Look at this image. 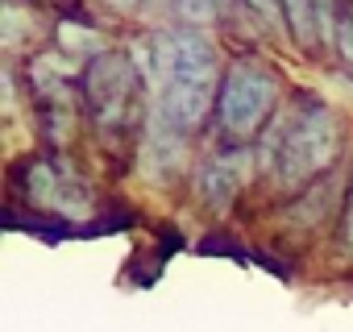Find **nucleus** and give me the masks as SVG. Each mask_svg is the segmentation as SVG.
<instances>
[{"instance_id":"nucleus-1","label":"nucleus","mask_w":353,"mask_h":332,"mask_svg":"<svg viewBox=\"0 0 353 332\" xmlns=\"http://www.w3.org/2000/svg\"><path fill=\"white\" fill-rule=\"evenodd\" d=\"M158 104L154 116H162L170 129H179L183 137L208 116L212 92H216V46L200 30H179L162 34L158 46Z\"/></svg>"},{"instance_id":"nucleus-2","label":"nucleus","mask_w":353,"mask_h":332,"mask_svg":"<svg viewBox=\"0 0 353 332\" xmlns=\"http://www.w3.org/2000/svg\"><path fill=\"white\" fill-rule=\"evenodd\" d=\"M336 149H341V125H336L332 108L312 104L287 121V137H283V149L274 162V175L283 187H299V183L316 179L324 166H332Z\"/></svg>"},{"instance_id":"nucleus-3","label":"nucleus","mask_w":353,"mask_h":332,"mask_svg":"<svg viewBox=\"0 0 353 332\" xmlns=\"http://www.w3.org/2000/svg\"><path fill=\"white\" fill-rule=\"evenodd\" d=\"M279 100V79L254 59H241L229 67L225 87H221V121L233 137H254L258 125L270 116Z\"/></svg>"},{"instance_id":"nucleus-4","label":"nucleus","mask_w":353,"mask_h":332,"mask_svg":"<svg viewBox=\"0 0 353 332\" xmlns=\"http://www.w3.org/2000/svg\"><path fill=\"white\" fill-rule=\"evenodd\" d=\"M88 92H92V104H96V116L104 125L121 121L125 112V100L133 92V67L125 54H100L88 71Z\"/></svg>"},{"instance_id":"nucleus-5","label":"nucleus","mask_w":353,"mask_h":332,"mask_svg":"<svg viewBox=\"0 0 353 332\" xmlns=\"http://www.w3.org/2000/svg\"><path fill=\"white\" fill-rule=\"evenodd\" d=\"M250 166H254V154L250 149H225L216 158L204 162V171H200V191L212 208H225L250 179Z\"/></svg>"},{"instance_id":"nucleus-6","label":"nucleus","mask_w":353,"mask_h":332,"mask_svg":"<svg viewBox=\"0 0 353 332\" xmlns=\"http://www.w3.org/2000/svg\"><path fill=\"white\" fill-rule=\"evenodd\" d=\"M183 149H188V137H183L179 129H170L162 116H150L145 145H141V166H145V175H174V166L183 162Z\"/></svg>"},{"instance_id":"nucleus-7","label":"nucleus","mask_w":353,"mask_h":332,"mask_svg":"<svg viewBox=\"0 0 353 332\" xmlns=\"http://www.w3.org/2000/svg\"><path fill=\"white\" fill-rule=\"evenodd\" d=\"M46 208L63 212L67 220H88V216H92V191H88V183H83L79 175L59 171V175H54V191H50V204H46Z\"/></svg>"},{"instance_id":"nucleus-8","label":"nucleus","mask_w":353,"mask_h":332,"mask_svg":"<svg viewBox=\"0 0 353 332\" xmlns=\"http://www.w3.org/2000/svg\"><path fill=\"white\" fill-rule=\"evenodd\" d=\"M283 17H287V30L299 38V42H312L320 30H316V9L312 0H283Z\"/></svg>"},{"instance_id":"nucleus-9","label":"nucleus","mask_w":353,"mask_h":332,"mask_svg":"<svg viewBox=\"0 0 353 332\" xmlns=\"http://www.w3.org/2000/svg\"><path fill=\"white\" fill-rule=\"evenodd\" d=\"M26 30H34V17H30V13H21L13 0H9V5H5V46L13 50V46L26 38Z\"/></svg>"},{"instance_id":"nucleus-10","label":"nucleus","mask_w":353,"mask_h":332,"mask_svg":"<svg viewBox=\"0 0 353 332\" xmlns=\"http://www.w3.org/2000/svg\"><path fill=\"white\" fill-rule=\"evenodd\" d=\"M59 42H63V50H79V54L100 50V38L92 30H83V25H63L59 30Z\"/></svg>"},{"instance_id":"nucleus-11","label":"nucleus","mask_w":353,"mask_h":332,"mask_svg":"<svg viewBox=\"0 0 353 332\" xmlns=\"http://www.w3.org/2000/svg\"><path fill=\"white\" fill-rule=\"evenodd\" d=\"M179 13H183L192 25H208V21L221 13V0H179Z\"/></svg>"},{"instance_id":"nucleus-12","label":"nucleus","mask_w":353,"mask_h":332,"mask_svg":"<svg viewBox=\"0 0 353 332\" xmlns=\"http://www.w3.org/2000/svg\"><path fill=\"white\" fill-rule=\"evenodd\" d=\"M312 9H316V30L324 42H336V21H332V0H312Z\"/></svg>"},{"instance_id":"nucleus-13","label":"nucleus","mask_w":353,"mask_h":332,"mask_svg":"<svg viewBox=\"0 0 353 332\" xmlns=\"http://www.w3.org/2000/svg\"><path fill=\"white\" fill-rule=\"evenodd\" d=\"M341 253L353 258V175H349V196H345V225H341Z\"/></svg>"},{"instance_id":"nucleus-14","label":"nucleus","mask_w":353,"mask_h":332,"mask_svg":"<svg viewBox=\"0 0 353 332\" xmlns=\"http://www.w3.org/2000/svg\"><path fill=\"white\" fill-rule=\"evenodd\" d=\"M332 46L341 50V59L353 63V13H345V17L336 21V42H332Z\"/></svg>"},{"instance_id":"nucleus-15","label":"nucleus","mask_w":353,"mask_h":332,"mask_svg":"<svg viewBox=\"0 0 353 332\" xmlns=\"http://www.w3.org/2000/svg\"><path fill=\"white\" fill-rule=\"evenodd\" d=\"M250 9L262 13L270 25H287V17H283V0H250Z\"/></svg>"},{"instance_id":"nucleus-16","label":"nucleus","mask_w":353,"mask_h":332,"mask_svg":"<svg viewBox=\"0 0 353 332\" xmlns=\"http://www.w3.org/2000/svg\"><path fill=\"white\" fill-rule=\"evenodd\" d=\"M108 5H117V9H129V5H137V0H108Z\"/></svg>"}]
</instances>
